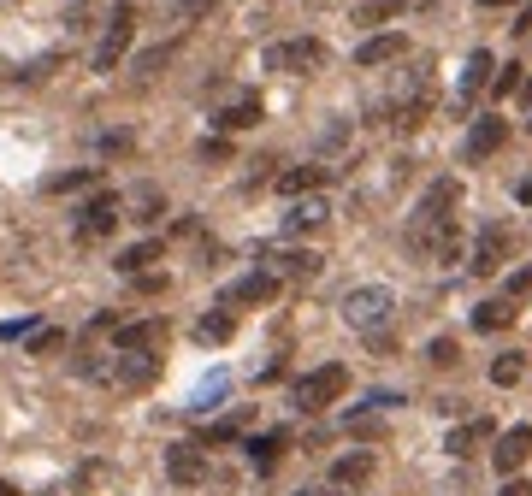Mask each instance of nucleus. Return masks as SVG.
I'll return each instance as SVG.
<instances>
[{
	"instance_id": "1",
	"label": "nucleus",
	"mask_w": 532,
	"mask_h": 496,
	"mask_svg": "<svg viewBox=\"0 0 532 496\" xmlns=\"http://www.w3.org/2000/svg\"><path fill=\"white\" fill-rule=\"evenodd\" d=\"M456 207H462V184L438 178L408 213V248L432 266H456L462 260V231H456Z\"/></svg>"
},
{
	"instance_id": "2",
	"label": "nucleus",
	"mask_w": 532,
	"mask_h": 496,
	"mask_svg": "<svg viewBox=\"0 0 532 496\" xmlns=\"http://www.w3.org/2000/svg\"><path fill=\"white\" fill-rule=\"evenodd\" d=\"M343 390H349V367H343V361H326V367H314V372H302V378H296L290 402H296L302 414H320V408H332Z\"/></svg>"
},
{
	"instance_id": "3",
	"label": "nucleus",
	"mask_w": 532,
	"mask_h": 496,
	"mask_svg": "<svg viewBox=\"0 0 532 496\" xmlns=\"http://www.w3.org/2000/svg\"><path fill=\"white\" fill-rule=\"evenodd\" d=\"M343 319H349L355 331H367V337H373V331H385V325L397 319V296H391L385 284H361V290H349V296H343Z\"/></svg>"
},
{
	"instance_id": "4",
	"label": "nucleus",
	"mask_w": 532,
	"mask_h": 496,
	"mask_svg": "<svg viewBox=\"0 0 532 496\" xmlns=\"http://www.w3.org/2000/svg\"><path fill=\"white\" fill-rule=\"evenodd\" d=\"M320 65H326V42L320 36H290V42L266 48V71H284V77H308Z\"/></svg>"
},
{
	"instance_id": "5",
	"label": "nucleus",
	"mask_w": 532,
	"mask_h": 496,
	"mask_svg": "<svg viewBox=\"0 0 532 496\" xmlns=\"http://www.w3.org/2000/svg\"><path fill=\"white\" fill-rule=\"evenodd\" d=\"M119 213H125V195H113V189H95V195L77 207V237H83V243H101V237H113Z\"/></svg>"
},
{
	"instance_id": "6",
	"label": "nucleus",
	"mask_w": 532,
	"mask_h": 496,
	"mask_svg": "<svg viewBox=\"0 0 532 496\" xmlns=\"http://www.w3.org/2000/svg\"><path fill=\"white\" fill-rule=\"evenodd\" d=\"M136 36V6L125 0V6H113V18H107V30H101V48H95V71L107 77V71H119V60H125V48H131Z\"/></svg>"
},
{
	"instance_id": "7",
	"label": "nucleus",
	"mask_w": 532,
	"mask_h": 496,
	"mask_svg": "<svg viewBox=\"0 0 532 496\" xmlns=\"http://www.w3.org/2000/svg\"><path fill=\"white\" fill-rule=\"evenodd\" d=\"M154 378H160V349H113L107 384H119V390H148Z\"/></svg>"
},
{
	"instance_id": "8",
	"label": "nucleus",
	"mask_w": 532,
	"mask_h": 496,
	"mask_svg": "<svg viewBox=\"0 0 532 496\" xmlns=\"http://www.w3.org/2000/svg\"><path fill=\"white\" fill-rule=\"evenodd\" d=\"M509 248H515L509 225H485V231H479V243H473V254H467V272H473V278H491V272L509 260Z\"/></svg>"
},
{
	"instance_id": "9",
	"label": "nucleus",
	"mask_w": 532,
	"mask_h": 496,
	"mask_svg": "<svg viewBox=\"0 0 532 496\" xmlns=\"http://www.w3.org/2000/svg\"><path fill=\"white\" fill-rule=\"evenodd\" d=\"M278 284H284V278L261 266V272H249V278H237V284L219 296V308H266V302L278 296Z\"/></svg>"
},
{
	"instance_id": "10",
	"label": "nucleus",
	"mask_w": 532,
	"mask_h": 496,
	"mask_svg": "<svg viewBox=\"0 0 532 496\" xmlns=\"http://www.w3.org/2000/svg\"><path fill=\"white\" fill-rule=\"evenodd\" d=\"M532 455V426H509L503 437H491V467L509 479V473H521Z\"/></svg>"
},
{
	"instance_id": "11",
	"label": "nucleus",
	"mask_w": 532,
	"mask_h": 496,
	"mask_svg": "<svg viewBox=\"0 0 532 496\" xmlns=\"http://www.w3.org/2000/svg\"><path fill=\"white\" fill-rule=\"evenodd\" d=\"M326 219H332L326 195H320V189H308V195H296V201H290V213H284V237H308V231H320Z\"/></svg>"
},
{
	"instance_id": "12",
	"label": "nucleus",
	"mask_w": 532,
	"mask_h": 496,
	"mask_svg": "<svg viewBox=\"0 0 532 496\" xmlns=\"http://www.w3.org/2000/svg\"><path fill=\"white\" fill-rule=\"evenodd\" d=\"M402 54H408V36H402V30H379V36H367V42L355 48V65H361V71H379V65L402 60Z\"/></svg>"
},
{
	"instance_id": "13",
	"label": "nucleus",
	"mask_w": 532,
	"mask_h": 496,
	"mask_svg": "<svg viewBox=\"0 0 532 496\" xmlns=\"http://www.w3.org/2000/svg\"><path fill=\"white\" fill-rule=\"evenodd\" d=\"M166 473H172V485H201L207 479V449L201 443H172L166 449Z\"/></svg>"
},
{
	"instance_id": "14",
	"label": "nucleus",
	"mask_w": 532,
	"mask_h": 496,
	"mask_svg": "<svg viewBox=\"0 0 532 496\" xmlns=\"http://www.w3.org/2000/svg\"><path fill=\"white\" fill-rule=\"evenodd\" d=\"M166 337H172L166 319H131L113 331V349H166Z\"/></svg>"
},
{
	"instance_id": "15",
	"label": "nucleus",
	"mask_w": 532,
	"mask_h": 496,
	"mask_svg": "<svg viewBox=\"0 0 532 496\" xmlns=\"http://www.w3.org/2000/svg\"><path fill=\"white\" fill-rule=\"evenodd\" d=\"M320 254H308V248H278V254H266V272H278V278H320Z\"/></svg>"
},
{
	"instance_id": "16",
	"label": "nucleus",
	"mask_w": 532,
	"mask_h": 496,
	"mask_svg": "<svg viewBox=\"0 0 532 496\" xmlns=\"http://www.w3.org/2000/svg\"><path fill=\"white\" fill-rule=\"evenodd\" d=\"M491 437H497V426H491V420H462L456 432L444 437V449H450L456 461H467V455H479V449H485Z\"/></svg>"
},
{
	"instance_id": "17",
	"label": "nucleus",
	"mask_w": 532,
	"mask_h": 496,
	"mask_svg": "<svg viewBox=\"0 0 532 496\" xmlns=\"http://www.w3.org/2000/svg\"><path fill=\"white\" fill-rule=\"evenodd\" d=\"M503 142H509V124L503 119H473V130H467V160H491Z\"/></svg>"
},
{
	"instance_id": "18",
	"label": "nucleus",
	"mask_w": 532,
	"mask_h": 496,
	"mask_svg": "<svg viewBox=\"0 0 532 496\" xmlns=\"http://www.w3.org/2000/svg\"><path fill=\"white\" fill-rule=\"evenodd\" d=\"M367 479H373V449H349V455L332 461V485H343V491H355Z\"/></svg>"
},
{
	"instance_id": "19",
	"label": "nucleus",
	"mask_w": 532,
	"mask_h": 496,
	"mask_svg": "<svg viewBox=\"0 0 532 496\" xmlns=\"http://www.w3.org/2000/svg\"><path fill=\"white\" fill-rule=\"evenodd\" d=\"M326 178H332V166H290V172L272 178V189L278 195H308V189H320Z\"/></svg>"
},
{
	"instance_id": "20",
	"label": "nucleus",
	"mask_w": 532,
	"mask_h": 496,
	"mask_svg": "<svg viewBox=\"0 0 532 496\" xmlns=\"http://www.w3.org/2000/svg\"><path fill=\"white\" fill-rule=\"evenodd\" d=\"M491 71H497V60H491V54H485V48H479V54H467V71H462V89H456V101H473V95H479V89H491Z\"/></svg>"
},
{
	"instance_id": "21",
	"label": "nucleus",
	"mask_w": 532,
	"mask_h": 496,
	"mask_svg": "<svg viewBox=\"0 0 532 496\" xmlns=\"http://www.w3.org/2000/svg\"><path fill=\"white\" fill-rule=\"evenodd\" d=\"M515 325V296H491L473 308V331H509Z\"/></svg>"
},
{
	"instance_id": "22",
	"label": "nucleus",
	"mask_w": 532,
	"mask_h": 496,
	"mask_svg": "<svg viewBox=\"0 0 532 496\" xmlns=\"http://www.w3.org/2000/svg\"><path fill=\"white\" fill-rule=\"evenodd\" d=\"M213 124H219V130H249V124H261V95H237L231 107L213 113Z\"/></svg>"
},
{
	"instance_id": "23",
	"label": "nucleus",
	"mask_w": 532,
	"mask_h": 496,
	"mask_svg": "<svg viewBox=\"0 0 532 496\" xmlns=\"http://www.w3.org/2000/svg\"><path fill=\"white\" fill-rule=\"evenodd\" d=\"M284 443H290V437H284V432H266V437H249L243 449H249V461H255L261 473H272V467L284 461Z\"/></svg>"
},
{
	"instance_id": "24",
	"label": "nucleus",
	"mask_w": 532,
	"mask_h": 496,
	"mask_svg": "<svg viewBox=\"0 0 532 496\" xmlns=\"http://www.w3.org/2000/svg\"><path fill=\"white\" fill-rule=\"evenodd\" d=\"M166 213V195L160 189H136V195H125V219H136V225H154Z\"/></svg>"
},
{
	"instance_id": "25",
	"label": "nucleus",
	"mask_w": 532,
	"mask_h": 496,
	"mask_svg": "<svg viewBox=\"0 0 532 496\" xmlns=\"http://www.w3.org/2000/svg\"><path fill=\"white\" fill-rule=\"evenodd\" d=\"M154 260H166V248L148 237V243H136V248H125V254H119V272H125V278H136V272H148Z\"/></svg>"
},
{
	"instance_id": "26",
	"label": "nucleus",
	"mask_w": 532,
	"mask_h": 496,
	"mask_svg": "<svg viewBox=\"0 0 532 496\" xmlns=\"http://www.w3.org/2000/svg\"><path fill=\"white\" fill-rule=\"evenodd\" d=\"M237 331V313H201L196 319V343H225Z\"/></svg>"
},
{
	"instance_id": "27",
	"label": "nucleus",
	"mask_w": 532,
	"mask_h": 496,
	"mask_svg": "<svg viewBox=\"0 0 532 496\" xmlns=\"http://www.w3.org/2000/svg\"><path fill=\"white\" fill-rule=\"evenodd\" d=\"M521 378H527V355H497V361H491V384L509 390V384H521Z\"/></svg>"
},
{
	"instance_id": "28",
	"label": "nucleus",
	"mask_w": 532,
	"mask_h": 496,
	"mask_svg": "<svg viewBox=\"0 0 532 496\" xmlns=\"http://www.w3.org/2000/svg\"><path fill=\"white\" fill-rule=\"evenodd\" d=\"M402 6H408V0H361V6H355V24H385Z\"/></svg>"
},
{
	"instance_id": "29",
	"label": "nucleus",
	"mask_w": 532,
	"mask_h": 496,
	"mask_svg": "<svg viewBox=\"0 0 532 496\" xmlns=\"http://www.w3.org/2000/svg\"><path fill=\"white\" fill-rule=\"evenodd\" d=\"M515 89H521V65H497V71H491V95L503 101V95H515Z\"/></svg>"
},
{
	"instance_id": "30",
	"label": "nucleus",
	"mask_w": 532,
	"mask_h": 496,
	"mask_svg": "<svg viewBox=\"0 0 532 496\" xmlns=\"http://www.w3.org/2000/svg\"><path fill=\"white\" fill-rule=\"evenodd\" d=\"M426 361H432V367H456V361H462V349H456V337H432V349H426Z\"/></svg>"
},
{
	"instance_id": "31",
	"label": "nucleus",
	"mask_w": 532,
	"mask_h": 496,
	"mask_svg": "<svg viewBox=\"0 0 532 496\" xmlns=\"http://www.w3.org/2000/svg\"><path fill=\"white\" fill-rule=\"evenodd\" d=\"M89 184H95V172L83 166V172H66V178H54L48 189H54V195H66V189H89Z\"/></svg>"
},
{
	"instance_id": "32",
	"label": "nucleus",
	"mask_w": 532,
	"mask_h": 496,
	"mask_svg": "<svg viewBox=\"0 0 532 496\" xmlns=\"http://www.w3.org/2000/svg\"><path fill=\"white\" fill-rule=\"evenodd\" d=\"M503 296H532V266H521V272H509V284H503Z\"/></svg>"
},
{
	"instance_id": "33",
	"label": "nucleus",
	"mask_w": 532,
	"mask_h": 496,
	"mask_svg": "<svg viewBox=\"0 0 532 496\" xmlns=\"http://www.w3.org/2000/svg\"><path fill=\"white\" fill-rule=\"evenodd\" d=\"M60 343H66V331H54V325H42V331L30 337V349H36V355H48V349H60Z\"/></svg>"
},
{
	"instance_id": "34",
	"label": "nucleus",
	"mask_w": 532,
	"mask_h": 496,
	"mask_svg": "<svg viewBox=\"0 0 532 496\" xmlns=\"http://www.w3.org/2000/svg\"><path fill=\"white\" fill-rule=\"evenodd\" d=\"M201 160H231V142H225V136H207V142H201Z\"/></svg>"
},
{
	"instance_id": "35",
	"label": "nucleus",
	"mask_w": 532,
	"mask_h": 496,
	"mask_svg": "<svg viewBox=\"0 0 532 496\" xmlns=\"http://www.w3.org/2000/svg\"><path fill=\"white\" fill-rule=\"evenodd\" d=\"M219 0H172V12H184V18H201V12H213Z\"/></svg>"
},
{
	"instance_id": "36",
	"label": "nucleus",
	"mask_w": 532,
	"mask_h": 496,
	"mask_svg": "<svg viewBox=\"0 0 532 496\" xmlns=\"http://www.w3.org/2000/svg\"><path fill=\"white\" fill-rule=\"evenodd\" d=\"M166 54H172V48H148V54L136 60V71H142V77H148V71H160V65H166Z\"/></svg>"
},
{
	"instance_id": "37",
	"label": "nucleus",
	"mask_w": 532,
	"mask_h": 496,
	"mask_svg": "<svg viewBox=\"0 0 532 496\" xmlns=\"http://www.w3.org/2000/svg\"><path fill=\"white\" fill-rule=\"evenodd\" d=\"M237 432H243V420H225V426H213V432H207V443H231Z\"/></svg>"
},
{
	"instance_id": "38",
	"label": "nucleus",
	"mask_w": 532,
	"mask_h": 496,
	"mask_svg": "<svg viewBox=\"0 0 532 496\" xmlns=\"http://www.w3.org/2000/svg\"><path fill=\"white\" fill-rule=\"evenodd\" d=\"M497 496H532V485H527V479H515V473H509V485H503Z\"/></svg>"
},
{
	"instance_id": "39",
	"label": "nucleus",
	"mask_w": 532,
	"mask_h": 496,
	"mask_svg": "<svg viewBox=\"0 0 532 496\" xmlns=\"http://www.w3.org/2000/svg\"><path fill=\"white\" fill-rule=\"evenodd\" d=\"M515 95H521V107H532V77H521V89H515Z\"/></svg>"
},
{
	"instance_id": "40",
	"label": "nucleus",
	"mask_w": 532,
	"mask_h": 496,
	"mask_svg": "<svg viewBox=\"0 0 532 496\" xmlns=\"http://www.w3.org/2000/svg\"><path fill=\"white\" fill-rule=\"evenodd\" d=\"M515 201H521V207H532V178H527L521 189H515Z\"/></svg>"
},
{
	"instance_id": "41",
	"label": "nucleus",
	"mask_w": 532,
	"mask_h": 496,
	"mask_svg": "<svg viewBox=\"0 0 532 496\" xmlns=\"http://www.w3.org/2000/svg\"><path fill=\"white\" fill-rule=\"evenodd\" d=\"M308 496H343V485H320V491H308Z\"/></svg>"
},
{
	"instance_id": "42",
	"label": "nucleus",
	"mask_w": 532,
	"mask_h": 496,
	"mask_svg": "<svg viewBox=\"0 0 532 496\" xmlns=\"http://www.w3.org/2000/svg\"><path fill=\"white\" fill-rule=\"evenodd\" d=\"M479 6H515V0H479Z\"/></svg>"
},
{
	"instance_id": "43",
	"label": "nucleus",
	"mask_w": 532,
	"mask_h": 496,
	"mask_svg": "<svg viewBox=\"0 0 532 496\" xmlns=\"http://www.w3.org/2000/svg\"><path fill=\"white\" fill-rule=\"evenodd\" d=\"M0 496H18V491H12V485H6V479H0Z\"/></svg>"
},
{
	"instance_id": "44",
	"label": "nucleus",
	"mask_w": 532,
	"mask_h": 496,
	"mask_svg": "<svg viewBox=\"0 0 532 496\" xmlns=\"http://www.w3.org/2000/svg\"><path fill=\"white\" fill-rule=\"evenodd\" d=\"M302 496H308V491H302Z\"/></svg>"
}]
</instances>
